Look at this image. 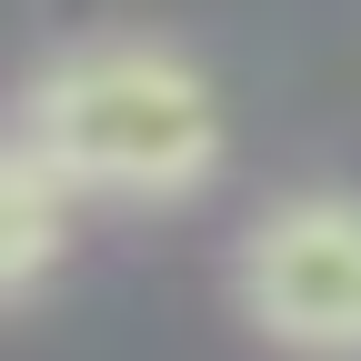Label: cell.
I'll return each instance as SVG.
<instances>
[{"instance_id": "cell-2", "label": "cell", "mask_w": 361, "mask_h": 361, "mask_svg": "<svg viewBox=\"0 0 361 361\" xmlns=\"http://www.w3.org/2000/svg\"><path fill=\"white\" fill-rule=\"evenodd\" d=\"M231 311L281 361H361V191H271L231 241Z\"/></svg>"}, {"instance_id": "cell-3", "label": "cell", "mask_w": 361, "mask_h": 361, "mask_svg": "<svg viewBox=\"0 0 361 361\" xmlns=\"http://www.w3.org/2000/svg\"><path fill=\"white\" fill-rule=\"evenodd\" d=\"M80 191L40 161V151H20L11 141V161H0V291L11 301H40L51 291V271H61V251H71V231H80Z\"/></svg>"}, {"instance_id": "cell-1", "label": "cell", "mask_w": 361, "mask_h": 361, "mask_svg": "<svg viewBox=\"0 0 361 361\" xmlns=\"http://www.w3.org/2000/svg\"><path fill=\"white\" fill-rule=\"evenodd\" d=\"M11 141L40 151L80 201L171 211L211 191L231 121H221V90L191 51H171L151 30H90L30 71Z\"/></svg>"}]
</instances>
